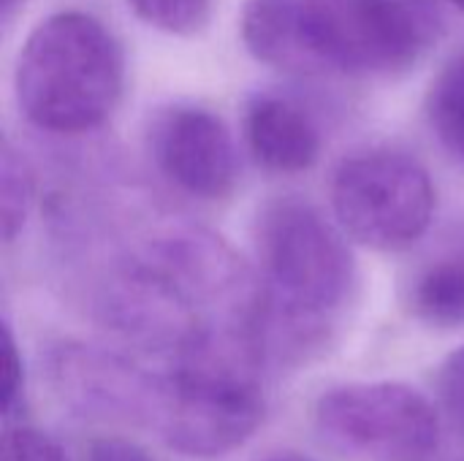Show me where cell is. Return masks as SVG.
Returning <instances> with one entry per match:
<instances>
[{"label":"cell","mask_w":464,"mask_h":461,"mask_svg":"<svg viewBox=\"0 0 464 461\" xmlns=\"http://www.w3.org/2000/svg\"><path fill=\"white\" fill-rule=\"evenodd\" d=\"M256 255L264 356L277 364L318 356L332 342L359 283L348 234L315 204L280 196L256 217Z\"/></svg>","instance_id":"cell-1"},{"label":"cell","mask_w":464,"mask_h":461,"mask_svg":"<svg viewBox=\"0 0 464 461\" xmlns=\"http://www.w3.org/2000/svg\"><path fill=\"white\" fill-rule=\"evenodd\" d=\"M245 49L264 65L318 76H389L424 60L427 0H247Z\"/></svg>","instance_id":"cell-2"},{"label":"cell","mask_w":464,"mask_h":461,"mask_svg":"<svg viewBox=\"0 0 464 461\" xmlns=\"http://www.w3.org/2000/svg\"><path fill=\"white\" fill-rule=\"evenodd\" d=\"M258 331L218 323L198 331L166 372L160 440L182 456L215 459L245 446L266 413Z\"/></svg>","instance_id":"cell-3"},{"label":"cell","mask_w":464,"mask_h":461,"mask_svg":"<svg viewBox=\"0 0 464 461\" xmlns=\"http://www.w3.org/2000/svg\"><path fill=\"white\" fill-rule=\"evenodd\" d=\"M125 90V52L117 35L87 11H54L24 38L14 65L22 117L54 136L101 128Z\"/></svg>","instance_id":"cell-4"},{"label":"cell","mask_w":464,"mask_h":461,"mask_svg":"<svg viewBox=\"0 0 464 461\" xmlns=\"http://www.w3.org/2000/svg\"><path fill=\"white\" fill-rule=\"evenodd\" d=\"M337 226L381 253L413 247L432 226L438 190L430 171L400 149H364L345 158L332 177Z\"/></svg>","instance_id":"cell-5"},{"label":"cell","mask_w":464,"mask_h":461,"mask_svg":"<svg viewBox=\"0 0 464 461\" xmlns=\"http://www.w3.org/2000/svg\"><path fill=\"white\" fill-rule=\"evenodd\" d=\"M315 435L343 459L432 461L440 446L435 405L397 380L329 389L313 408Z\"/></svg>","instance_id":"cell-6"},{"label":"cell","mask_w":464,"mask_h":461,"mask_svg":"<svg viewBox=\"0 0 464 461\" xmlns=\"http://www.w3.org/2000/svg\"><path fill=\"white\" fill-rule=\"evenodd\" d=\"M49 380L60 402L82 418L155 432L160 427L166 375H152L120 353L63 342L49 353Z\"/></svg>","instance_id":"cell-7"},{"label":"cell","mask_w":464,"mask_h":461,"mask_svg":"<svg viewBox=\"0 0 464 461\" xmlns=\"http://www.w3.org/2000/svg\"><path fill=\"white\" fill-rule=\"evenodd\" d=\"M150 155L158 171L198 201H226L239 185V149L226 120L204 106L177 103L155 114Z\"/></svg>","instance_id":"cell-8"},{"label":"cell","mask_w":464,"mask_h":461,"mask_svg":"<svg viewBox=\"0 0 464 461\" xmlns=\"http://www.w3.org/2000/svg\"><path fill=\"white\" fill-rule=\"evenodd\" d=\"M245 144L258 166L275 174H302L321 158V130L296 101L280 92H256L245 103Z\"/></svg>","instance_id":"cell-9"},{"label":"cell","mask_w":464,"mask_h":461,"mask_svg":"<svg viewBox=\"0 0 464 461\" xmlns=\"http://www.w3.org/2000/svg\"><path fill=\"white\" fill-rule=\"evenodd\" d=\"M413 315L435 329L464 323V255H446L430 264L411 291Z\"/></svg>","instance_id":"cell-10"},{"label":"cell","mask_w":464,"mask_h":461,"mask_svg":"<svg viewBox=\"0 0 464 461\" xmlns=\"http://www.w3.org/2000/svg\"><path fill=\"white\" fill-rule=\"evenodd\" d=\"M427 120L440 147L464 163V54L449 60L432 79Z\"/></svg>","instance_id":"cell-11"},{"label":"cell","mask_w":464,"mask_h":461,"mask_svg":"<svg viewBox=\"0 0 464 461\" xmlns=\"http://www.w3.org/2000/svg\"><path fill=\"white\" fill-rule=\"evenodd\" d=\"M33 187V168L27 158L5 141L0 155V231L5 245L22 234L30 217L35 196Z\"/></svg>","instance_id":"cell-12"},{"label":"cell","mask_w":464,"mask_h":461,"mask_svg":"<svg viewBox=\"0 0 464 461\" xmlns=\"http://www.w3.org/2000/svg\"><path fill=\"white\" fill-rule=\"evenodd\" d=\"M125 3L144 24L169 35H193L207 24L212 14V0H125Z\"/></svg>","instance_id":"cell-13"},{"label":"cell","mask_w":464,"mask_h":461,"mask_svg":"<svg viewBox=\"0 0 464 461\" xmlns=\"http://www.w3.org/2000/svg\"><path fill=\"white\" fill-rule=\"evenodd\" d=\"M0 461H68L63 448L44 432L27 424H5L3 429V459Z\"/></svg>","instance_id":"cell-14"},{"label":"cell","mask_w":464,"mask_h":461,"mask_svg":"<svg viewBox=\"0 0 464 461\" xmlns=\"http://www.w3.org/2000/svg\"><path fill=\"white\" fill-rule=\"evenodd\" d=\"M438 402L449 427L464 437V345L451 351L438 370Z\"/></svg>","instance_id":"cell-15"},{"label":"cell","mask_w":464,"mask_h":461,"mask_svg":"<svg viewBox=\"0 0 464 461\" xmlns=\"http://www.w3.org/2000/svg\"><path fill=\"white\" fill-rule=\"evenodd\" d=\"M24 408V361L14 329L3 323V421H14Z\"/></svg>","instance_id":"cell-16"},{"label":"cell","mask_w":464,"mask_h":461,"mask_svg":"<svg viewBox=\"0 0 464 461\" xmlns=\"http://www.w3.org/2000/svg\"><path fill=\"white\" fill-rule=\"evenodd\" d=\"M84 461H155L150 454H144L139 446L128 443V440H117V437H103L95 440L87 451Z\"/></svg>","instance_id":"cell-17"},{"label":"cell","mask_w":464,"mask_h":461,"mask_svg":"<svg viewBox=\"0 0 464 461\" xmlns=\"http://www.w3.org/2000/svg\"><path fill=\"white\" fill-rule=\"evenodd\" d=\"M22 3H24V0H0V8H3V19L8 22V19L14 16V11H16V8H19Z\"/></svg>","instance_id":"cell-18"},{"label":"cell","mask_w":464,"mask_h":461,"mask_svg":"<svg viewBox=\"0 0 464 461\" xmlns=\"http://www.w3.org/2000/svg\"><path fill=\"white\" fill-rule=\"evenodd\" d=\"M264 461H315V459H310V456H304V454H275V456H269V459H264Z\"/></svg>","instance_id":"cell-19"},{"label":"cell","mask_w":464,"mask_h":461,"mask_svg":"<svg viewBox=\"0 0 464 461\" xmlns=\"http://www.w3.org/2000/svg\"><path fill=\"white\" fill-rule=\"evenodd\" d=\"M449 3H454V5H457L459 11H464V0H449Z\"/></svg>","instance_id":"cell-20"},{"label":"cell","mask_w":464,"mask_h":461,"mask_svg":"<svg viewBox=\"0 0 464 461\" xmlns=\"http://www.w3.org/2000/svg\"><path fill=\"white\" fill-rule=\"evenodd\" d=\"M459 461H464V456H462V459H459Z\"/></svg>","instance_id":"cell-21"}]
</instances>
